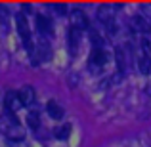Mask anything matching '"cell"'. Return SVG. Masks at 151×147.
I'll use <instances>...</instances> for the list:
<instances>
[{
    "instance_id": "6da1fadb",
    "label": "cell",
    "mask_w": 151,
    "mask_h": 147,
    "mask_svg": "<svg viewBox=\"0 0 151 147\" xmlns=\"http://www.w3.org/2000/svg\"><path fill=\"white\" fill-rule=\"evenodd\" d=\"M15 23H17V33H19V37L23 38V42H25V46H27V50H29V54H33V44H31V31H29V23H27V19H25V15L23 14H19L17 17H15Z\"/></svg>"
},
{
    "instance_id": "7a4b0ae2",
    "label": "cell",
    "mask_w": 151,
    "mask_h": 147,
    "mask_svg": "<svg viewBox=\"0 0 151 147\" xmlns=\"http://www.w3.org/2000/svg\"><path fill=\"white\" fill-rule=\"evenodd\" d=\"M105 61H107V54H105V50H101V48H94V50H92V54H90V65H92V69H94V71L101 69V67L105 65Z\"/></svg>"
},
{
    "instance_id": "3957f363",
    "label": "cell",
    "mask_w": 151,
    "mask_h": 147,
    "mask_svg": "<svg viewBox=\"0 0 151 147\" xmlns=\"http://www.w3.org/2000/svg\"><path fill=\"white\" fill-rule=\"evenodd\" d=\"M21 99H19V94L17 92H8L4 96V107H6L8 113H15V111L21 107Z\"/></svg>"
},
{
    "instance_id": "277c9868",
    "label": "cell",
    "mask_w": 151,
    "mask_h": 147,
    "mask_svg": "<svg viewBox=\"0 0 151 147\" xmlns=\"http://www.w3.org/2000/svg\"><path fill=\"white\" fill-rule=\"evenodd\" d=\"M71 19H73V27H77V29H90V23H88V17H86V14L82 10H73V14H71Z\"/></svg>"
},
{
    "instance_id": "5b68a950",
    "label": "cell",
    "mask_w": 151,
    "mask_h": 147,
    "mask_svg": "<svg viewBox=\"0 0 151 147\" xmlns=\"http://www.w3.org/2000/svg\"><path fill=\"white\" fill-rule=\"evenodd\" d=\"M17 94H19V99H21L23 105H33L35 99H37V94H35V88H33V86H23Z\"/></svg>"
},
{
    "instance_id": "8992f818",
    "label": "cell",
    "mask_w": 151,
    "mask_h": 147,
    "mask_svg": "<svg viewBox=\"0 0 151 147\" xmlns=\"http://www.w3.org/2000/svg\"><path fill=\"white\" fill-rule=\"evenodd\" d=\"M67 42H69L71 54H75V52L78 50V42H81V29L71 27V29H69V34H67Z\"/></svg>"
},
{
    "instance_id": "52a82bcc",
    "label": "cell",
    "mask_w": 151,
    "mask_h": 147,
    "mask_svg": "<svg viewBox=\"0 0 151 147\" xmlns=\"http://www.w3.org/2000/svg\"><path fill=\"white\" fill-rule=\"evenodd\" d=\"M37 29L40 34H52V21L44 15H37Z\"/></svg>"
},
{
    "instance_id": "ba28073f",
    "label": "cell",
    "mask_w": 151,
    "mask_h": 147,
    "mask_svg": "<svg viewBox=\"0 0 151 147\" xmlns=\"http://www.w3.org/2000/svg\"><path fill=\"white\" fill-rule=\"evenodd\" d=\"M138 69H140V73L149 75V71H151V55H147V54L138 55Z\"/></svg>"
},
{
    "instance_id": "9c48e42d",
    "label": "cell",
    "mask_w": 151,
    "mask_h": 147,
    "mask_svg": "<svg viewBox=\"0 0 151 147\" xmlns=\"http://www.w3.org/2000/svg\"><path fill=\"white\" fill-rule=\"evenodd\" d=\"M46 111H48V115H50L52 118H61V117H63L61 105H58L55 101H48V105H46Z\"/></svg>"
},
{
    "instance_id": "30bf717a",
    "label": "cell",
    "mask_w": 151,
    "mask_h": 147,
    "mask_svg": "<svg viewBox=\"0 0 151 147\" xmlns=\"http://www.w3.org/2000/svg\"><path fill=\"white\" fill-rule=\"evenodd\" d=\"M98 19L105 25V23H109V21H115L113 19V10H109L107 6H101L100 10H98Z\"/></svg>"
},
{
    "instance_id": "8fae6325",
    "label": "cell",
    "mask_w": 151,
    "mask_h": 147,
    "mask_svg": "<svg viewBox=\"0 0 151 147\" xmlns=\"http://www.w3.org/2000/svg\"><path fill=\"white\" fill-rule=\"evenodd\" d=\"M134 27H136V29L140 31V33H149V31H151L149 23L145 21V19L142 17V15H136V17H134Z\"/></svg>"
},
{
    "instance_id": "7c38bea8",
    "label": "cell",
    "mask_w": 151,
    "mask_h": 147,
    "mask_svg": "<svg viewBox=\"0 0 151 147\" xmlns=\"http://www.w3.org/2000/svg\"><path fill=\"white\" fill-rule=\"evenodd\" d=\"M115 59H117V67H119V71H121V73H124V69H126L124 50H121V48H117V50H115Z\"/></svg>"
},
{
    "instance_id": "4fadbf2b",
    "label": "cell",
    "mask_w": 151,
    "mask_h": 147,
    "mask_svg": "<svg viewBox=\"0 0 151 147\" xmlns=\"http://www.w3.org/2000/svg\"><path fill=\"white\" fill-rule=\"evenodd\" d=\"M69 134H71V126L69 124H63V126H59V128L55 130V138H58V140H67Z\"/></svg>"
},
{
    "instance_id": "5bb4252c",
    "label": "cell",
    "mask_w": 151,
    "mask_h": 147,
    "mask_svg": "<svg viewBox=\"0 0 151 147\" xmlns=\"http://www.w3.org/2000/svg\"><path fill=\"white\" fill-rule=\"evenodd\" d=\"M27 124H29L33 130H37L38 126H40V118H38V115L37 113H29V117H27Z\"/></svg>"
},
{
    "instance_id": "9a60e30c",
    "label": "cell",
    "mask_w": 151,
    "mask_h": 147,
    "mask_svg": "<svg viewBox=\"0 0 151 147\" xmlns=\"http://www.w3.org/2000/svg\"><path fill=\"white\" fill-rule=\"evenodd\" d=\"M48 57H50V46L46 42H42L38 46V59H48Z\"/></svg>"
},
{
    "instance_id": "2e32d148",
    "label": "cell",
    "mask_w": 151,
    "mask_h": 147,
    "mask_svg": "<svg viewBox=\"0 0 151 147\" xmlns=\"http://www.w3.org/2000/svg\"><path fill=\"white\" fill-rule=\"evenodd\" d=\"M90 38H92V42H94V46H96V48L103 46V38L100 37V33H96L94 29H90Z\"/></svg>"
},
{
    "instance_id": "e0dca14e",
    "label": "cell",
    "mask_w": 151,
    "mask_h": 147,
    "mask_svg": "<svg viewBox=\"0 0 151 147\" xmlns=\"http://www.w3.org/2000/svg\"><path fill=\"white\" fill-rule=\"evenodd\" d=\"M142 54H147V55H151V42H149V38H142Z\"/></svg>"
},
{
    "instance_id": "ac0fdd59",
    "label": "cell",
    "mask_w": 151,
    "mask_h": 147,
    "mask_svg": "<svg viewBox=\"0 0 151 147\" xmlns=\"http://www.w3.org/2000/svg\"><path fill=\"white\" fill-rule=\"evenodd\" d=\"M52 8H54V10H55V11H58V14H59V15H63V14H65V11H67V8H65V4H52Z\"/></svg>"
}]
</instances>
